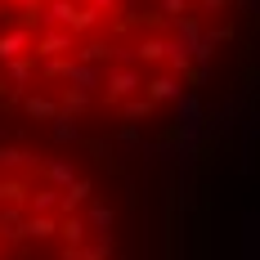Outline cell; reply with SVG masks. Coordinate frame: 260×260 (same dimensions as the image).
I'll list each match as a JSON object with an SVG mask.
<instances>
[{
    "label": "cell",
    "instance_id": "1",
    "mask_svg": "<svg viewBox=\"0 0 260 260\" xmlns=\"http://www.w3.org/2000/svg\"><path fill=\"white\" fill-rule=\"evenodd\" d=\"M260 0H0V130L135 166L211 117Z\"/></svg>",
    "mask_w": 260,
    "mask_h": 260
},
{
    "label": "cell",
    "instance_id": "2",
    "mask_svg": "<svg viewBox=\"0 0 260 260\" xmlns=\"http://www.w3.org/2000/svg\"><path fill=\"white\" fill-rule=\"evenodd\" d=\"M0 260H144L135 166L0 130Z\"/></svg>",
    "mask_w": 260,
    "mask_h": 260
}]
</instances>
